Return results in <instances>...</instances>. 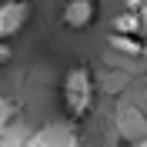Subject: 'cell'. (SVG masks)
Here are the masks:
<instances>
[{"mask_svg": "<svg viewBox=\"0 0 147 147\" xmlns=\"http://www.w3.org/2000/svg\"><path fill=\"white\" fill-rule=\"evenodd\" d=\"M94 97H97L94 70H90L87 64L67 67L64 80H60V104H64V114H67V120H70V124H80V120L90 117Z\"/></svg>", "mask_w": 147, "mask_h": 147, "instance_id": "1", "label": "cell"}, {"mask_svg": "<svg viewBox=\"0 0 147 147\" xmlns=\"http://www.w3.org/2000/svg\"><path fill=\"white\" fill-rule=\"evenodd\" d=\"M34 17V3L30 0H0V40L10 44L20 30Z\"/></svg>", "mask_w": 147, "mask_h": 147, "instance_id": "2", "label": "cell"}, {"mask_svg": "<svg viewBox=\"0 0 147 147\" xmlns=\"http://www.w3.org/2000/svg\"><path fill=\"white\" fill-rule=\"evenodd\" d=\"M100 7H97V0H64V7H60V24L67 30H87L97 20Z\"/></svg>", "mask_w": 147, "mask_h": 147, "instance_id": "3", "label": "cell"}, {"mask_svg": "<svg viewBox=\"0 0 147 147\" xmlns=\"http://www.w3.org/2000/svg\"><path fill=\"white\" fill-rule=\"evenodd\" d=\"M27 147H77V134L67 124H50L27 140Z\"/></svg>", "mask_w": 147, "mask_h": 147, "instance_id": "4", "label": "cell"}, {"mask_svg": "<svg viewBox=\"0 0 147 147\" xmlns=\"http://www.w3.org/2000/svg\"><path fill=\"white\" fill-rule=\"evenodd\" d=\"M140 13L134 10H120L117 17L110 20V34H124V37H140Z\"/></svg>", "mask_w": 147, "mask_h": 147, "instance_id": "5", "label": "cell"}, {"mask_svg": "<svg viewBox=\"0 0 147 147\" xmlns=\"http://www.w3.org/2000/svg\"><path fill=\"white\" fill-rule=\"evenodd\" d=\"M107 44H110V50H117V54H124V57H140L144 54V40H140V37L107 34Z\"/></svg>", "mask_w": 147, "mask_h": 147, "instance_id": "6", "label": "cell"}, {"mask_svg": "<svg viewBox=\"0 0 147 147\" xmlns=\"http://www.w3.org/2000/svg\"><path fill=\"white\" fill-rule=\"evenodd\" d=\"M13 117V110H10V104L0 100V137H3V127H7V120Z\"/></svg>", "mask_w": 147, "mask_h": 147, "instance_id": "7", "label": "cell"}, {"mask_svg": "<svg viewBox=\"0 0 147 147\" xmlns=\"http://www.w3.org/2000/svg\"><path fill=\"white\" fill-rule=\"evenodd\" d=\"M10 57H13L10 44H3V40H0V67H3V64H10Z\"/></svg>", "mask_w": 147, "mask_h": 147, "instance_id": "8", "label": "cell"}, {"mask_svg": "<svg viewBox=\"0 0 147 147\" xmlns=\"http://www.w3.org/2000/svg\"><path fill=\"white\" fill-rule=\"evenodd\" d=\"M120 7H124V10H134V13H140L144 0H120Z\"/></svg>", "mask_w": 147, "mask_h": 147, "instance_id": "9", "label": "cell"}, {"mask_svg": "<svg viewBox=\"0 0 147 147\" xmlns=\"http://www.w3.org/2000/svg\"><path fill=\"white\" fill-rule=\"evenodd\" d=\"M124 147H147V140H144V137H140V140H127Z\"/></svg>", "mask_w": 147, "mask_h": 147, "instance_id": "10", "label": "cell"}]
</instances>
